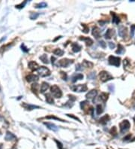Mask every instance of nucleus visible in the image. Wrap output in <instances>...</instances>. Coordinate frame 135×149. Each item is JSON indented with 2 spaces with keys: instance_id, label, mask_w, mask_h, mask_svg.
<instances>
[{
  "instance_id": "1",
  "label": "nucleus",
  "mask_w": 135,
  "mask_h": 149,
  "mask_svg": "<svg viewBox=\"0 0 135 149\" xmlns=\"http://www.w3.org/2000/svg\"><path fill=\"white\" fill-rule=\"evenodd\" d=\"M50 91L53 96L55 98H60L62 96V90H60V88L57 85H53L50 88Z\"/></svg>"
},
{
  "instance_id": "2",
  "label": "nucleus",
  "mask_w": 135,
  "mask_h": 149,
  "mask_svg": "<svg viewBox=\"0 0 135 149\" xmlns=\"http://www.w3.org/2000/svg\"><path fill=\"white\" fill-rule=\"evenodd\" d=\"M131 127V124L128 120H125L122 122H121L119 124V128H120V132L122 133H124L127 132Z\"/></svg>"
},
{
  "instance_id": "3",
  "label": "nucleus",
  "mask_w": 135,
  "mask_h": 149,
  "mask_svg": "<svg viewBox=\"0 0 135 149\" xmlns=\"http://www.w3.org/2000/svg\"><path fill=\"white\" fill-rule=\"evenodd\" d=\"M99 78H100V80L102 81V82H106V81L113 78L111 74L110 73H108L107 72H106V71L101 72L100 74H99Z\"/></svg>"
},
{
  "instance_id": "4",
  "label": "nucleus",
  "mask_w": 135,
  "mask_h": 149,
  "mask_svg": "<svg viewBox=\"0 0 135 149\" xmlns=\"http://www.w3.org/2000/svg\"><path fill=\"white\" fill-rule=\"evenodd\" d=\"M38 73L39 75H40L41 77H47L49 76L50 74V71L48 68L44 67V66H40L39 67V69L37 70Z\"/></svg>"
},
{
  "instance_id": "5",
  "label": "nucleus",
  "mask_w": 135,
  "mask_h": 149,
  "mask_svg": "<svg viewBox=\"0 0 135 149\" xmlns=\"http://www.w3.org/2000/svg\"><path fill=\"white\" fill-rule=\"evenodd\" d=\"M108 62L112 66L119 67L120 66V63H121V59L119 57H114V56H110L109 58H108Z\"/></svg>"
},
{
  "instance_id": "6",
  "label": "nucleus",
  "mask_w": 135,
  "mask_h": 149,
  "mask_svg": "<svg viewBox=\"0 0 135 149\" xmlns=\"http://www.w3.org/2000/svg\"><path fill=\"white\" fill-rule=\"evenodd\" d=\"M71 90L74 92H85L87 90V86L86 84H79V85H74L71 87Z\"/></svg>"
},
{
  "instance_id": "7",
  "label": "nucleus",
  "mask_w": 135,
  "mask_h": 149,
  "mask_svg": "<svg viewBox=\"0 0 135 149\" xmlns=\"http://www.w3.org/2000/svg\"><path fill=\"white\" fill-rule=\"evenodd\" d=\"M73 63V60H69V59H62L59 61V63H58V66H61V67H68L71 63Z\"/></svg>"
},
{
  "instance_id": "8",
  "label": "nucleus",
  "mask_w": 135,
  "mask_h": 149,
  "mask_svg": "<svg viewBox=\"0 0 135 149\" xmlns=\"http://www.w3.org/2000/svg\"><path fill=\"white\" fill-rule=\"evenodd\" d=\"M127 28L125 27L124 26H121L119 27V30H118V33H119V36L122 38H125V37H127Z\"/></svg>"
},
{
  "instance_id": "9",
  "label": "nucleus",
  "mask_w": 135,
  "mask_h": 149,
  "mask_svg": "<svg viewBox=\"0 0 135 149\" xmlns=\"http://www.w3.org/2000/svg\"><path fill=\"white\" fill-rule=\"evenodd\" d=\"M26 79L28 82H33V81H38V76L34 74H29V75H27L26 77Z\"/></svg>"
},
{
  "instance_id": "10",
  "label": "nucleus",
  "mask_w": 135,
  "mask_h": 149,
  "mask_svg": "<svg viewBox=\"0 0 135 149\" xmlns=\"http://www.w3.org/2000/svg\"><path fill=\"white\" fill-rule=\"evenodd\" d=\"M28 66H29V69L32 71H37L39 69L38 64L35 62H34V61H30V62L29 63V64H28Z\"/></svg>"
},
{
  "instance_id": "11",
  "label": "nucleus",
  "mask_w": 135,
  "mask_h": 149,
  "mask_svg": "<svg viewBox=\"0 0 135 149\" xmlns=\"http://www.w3.org/2000/svg\"><path fill=\"white\" fill-rule=\"evenodd\" d=\"M22 106L25 108V109L28 110V111H31L35 109V108H39L40 107L38 105H31V104H28V103H23Z\"/></svg>"
},
{
  "instance_id": "12",
  "label": "nucleus",
  "mask_w": 135,
  "mask_h": 149,
  "mask_svg": "<svg viewBox=\"0 0 135 149\" xmlns=\"http://www.w3.org/2000/svg\"><path fill=\"white\" fill-rule=\"evenodd\" d=\"M97 94H98V91L96 90H92L89 91L86 94V97L87 99H93L94 97L97 96Z\"/></svg>"
},
{
  "instance_id": "13",
  "label": "nucleus",
  "mask_w": 135,
  "mask_h": 149,
  "mask_svg": "<svg viewBox=\"0 0 135 149\" xmlns=\"http://www.w3.org/2000/svg\"><path fill=\"white\" fill-rule=\"evenodd\" d=\"M5 140L6 141H11V140H14L17 139V136L14 135V134H13L12 133L8 131L5 134Z\"/></svg>"
},
{
  "instance_id": "14",
  "label": "nucleus",
  "mask_w": 135,
  "mask_h": 149,
  "mask_svg": "<svg viewBox=\"0 0 135 149\" xmlns=\"http://www.w3.org/2000/svg\"><path fill=\"white\" fill-rule=\"evenodd\" d=\"M80 40L81 41H84L86 42L87 46H91L93 44V40L89 37H84V36H80Z\"/></svg>"
},
{
  "instance_id": "15",
  "label": "nucleus",
  "mask_w": 135,
  "mask_h": 149,
  "mask_svg": "<svg viewBox=\"0 0 135 149\" xmlns=\"http://www.w3.org/2000/svg\"><path fill=\"white\" fill-rule=\"evenodd\" d=\"M92 35L95 37L96 38H100V36H101V31H100V30L98 28L97 26H94V27H93V29H92Z\"/></svg>"
},
{
  "instance_id": "16",
  "label": "nucleus",
  "mask_w": 135,
  "mask_h": 149,
  "mask_svg": "<svg viewBox=\"0 0 135 149\" xmlns=\"http://www.w3.org/2000/svg\"><path fill=\"white\" fill-rule=\"evenodd\" d=\"M44 124L49 129V130H51L53 131H57L58 130V127L55 125V124H53L52 123H44Z\"/></svg>"
},
{
  "instance_id": "17",
  "label": "nucleus",
  "mask_w": 135,
  "mask_h": 149,
  "mask_svg": "<svg viewBox=\"0 0 135 149\" xmlns=\"http://www.w3.org/2000/svg\"><path fill=\"white\" fill-rule=\"evenodd\" d=\"M110 116L109 115H107V114H106V115H104V116H103L102 118H101V119H100V123L101 124H103V125H105V124H107V122L110 120Z\"/></svg>"
},
{
  "instance_id": "18",
  "label": "nucleus",
  "mask_w": 135,
  "mask_h": 149,
  "mask_svg": "<svg viewBox=\"0 0 135 149\" xmlns=\"http://www.w3.org/2000/svg\"><path fill=\"white\" fill-rule=\"evenodd\" d=\"M114 35V30L112 29H108L107 32L105 33V38L107 39H110Z\"/></svg>"
},
{
  "instance_id": "19",
  "label": "nucleus",
  "mask_w": 135,
  "mask_h": 149,
  "mask_svg": "<svg viewBox=\"0 0 135 149\" xmlns=\"http://www.w3.org/2000/svg\"><path fill=\"white\" fill-rule=\"evenodd\" d=\"M71 47H72V51H73L74 52H75V53L80 51L81 48H82V47H81V46L79 45L77 43H73V44L71 45Z\"/></svg>"
},
{
  "instance_id": "20",
  "label": "nucleus",
  "mask_w": 135,
  "mask_h": 149,
  "mask_svg": "<svg viewBox=\"0 0 135 149\" xmlns=\"http://www.w3.org/2000/svg\"><path fill=\"white\" fill-rule=\"evenodd\" d=\"M83 78V75L82 74H75L74 75H73L71 81H72V82L74 83V82H76L77 80H81Z\"/></svg>"
},
{
  "instance_id": "21",
  "label": "nucleus",
  "mask_w": 135,
  "mask_h": 149,
  "mask_svg": "<svg viewBox=\"0 0 135 149\" xmlns=\"http://www.w3.org/2000/svg\"><path fill=\"white\" fill-rule=\"evenodd\" d=\"M111 15H113V23H115V24H119V22H120L119 17L114 12H111Z\"/></svg>"
},
{
  "instance_id": "22",
  "label": "nucleus",
  "mask_w": 135,
  "mask_h": 149,
  "mask_svg": "<svg viewBox=\"0 0 135 149\" xmlns=\"http://www.w3.org/2000/svg\"><path fill=\"white\" fill-rule=\"evenodd\" d=\"M49 88V84H47V82H43L41 84V86H40V91L41 93H44L47 89Z\"/></svg>"
},
{
  "instance_id": "23",
  "label": "nucleus",
  "mask_w": 135,
  "mask_h": 149,
  "mask_svg": "<svg viewBox=\"0 0 135 149\" xmlns=\"http://www.w3.org/2000/svg\"><path fill=\"white\" fill-rule=\"evenodd\" d=\"M108 97H109V94H108V93H101V95H100V99L101 101H103L104 103H105V102L108 99Z\"/></svg>"
},
{
  "instance_id": "24",
  "label": "nucleus",
  "mask_w": 135,
  "mask_h": 149,
  "mask_svg": "<svg viewBox=\"0 0 135 149\" xmlns=\"http://www.w3.org/2000/svg\"><path fill=\"white\" fill-rule=\"evenodd\" d=\"M116 53L117 54H122L125 53V47L122 45L121 44H119L118 45V50L116 51Z\"/></svg>"
},
{
  "instance_id": "25",
  "label": "nucleus",
  "mask_w": 135,
  "mask_h": 149,
  "mask_svg": "<svg viewBox=\"0 0 135 149\" xmlns=\"http://www.w3.org/2000/svg\"><path fill=\"white\" fill-rule=\"evenodd\" d=\"M45 97H46V101L47 102V103H50V104H53L54 101H53V97L51 96L50 93H47L45 95Z\"/></svg>"
},
{
  "instance_id": "26",
  "label": "nucleus",
  "mask_w": 135,
  "mask_h": 149,
  "mask_svg": "<svg viewBox=\"0 0 135 149\" xmlns=\"http://www.w3.org/2000/svg\"><path fill=\"white\" fill-rule=\"evenodd\" d=\"M53 53L57 56H62L64 54V51L59 48H57V49H55L53 51Z\"/></svg>"
},
{
  "instance_id": "27",
  "label": "nucleus",
  "mask_w": 135,
  "mask_h": 149,
  "mask_svg": "<svg viewBox=\"0 0 135 149\" xmlns=\"http://www.w3.org/2000/svg\"><path fill=\"white\" fill-rule=\"evenodd\" d=\"M40 60L42 61V62L45 64H47L49 63V61H48V59H47V56L46 55V54H43V55H41L40 57Z\"/></svg>"
},
{
  "instance_id": "28",
  "label": "nucleus",
  "mask_w": 135,
  "mask_h": 149,
  "mask_svg": "<svg viewBox=\"0 0 135 149\" xmlns=\"http://www.w3.org/2000/svg\"><path fill=\"white\" fill-rule=\"evenodd\" d=\"M47 6V4L46 2H40V3L35 5V7L36 8H44Z\"/></svg>"
},
{
  "instance_id": "29",
  "label": "nucleus",
  "mask_w": 135,
  "mask_h": 149,
  "mask_svg": "<svg viewBox=\"0 0 135 149\" xmlns=\"http://www.w3.org/2000/svg\"><path fill=\"white\" fill-rule=\"evenodd\" d=\"M38 87H39V85L38 84H33L32 85V87H31V89H32V92L33 93H36L37 94V93H38Z\"/></svg>"
},
{
  "instance_id": "30",
  "label": "nucleus",
  "mask_w": 135,
  "mask_h": 149,
  "mask_svg": "<svg viewBox=\"0 0 135 149\" xmlns=\"http://www.w3.org/2000/svg\"><path fill=\"white\" fill-rule=\"evenodd\" d=\"M83 65L86 68H92L93 67V63L91 62H89V61H86V60L83 61Z\"/></svg>"
},
{
  "instance_id": "31",
  "label": "nucleus",
  "mask_w": 135,
  "mask_h": 149,
  "mask_svg": "<svg viewBox=\"0 0 135 149\" xmlns=\"http://www.w3.org/2000/svg\"><path fill=\"white\" fill-rule=\"evenodd\" d=\"M45 118L47 119H55V120H60V121H62V122H65V120H62V119H61V118H56L55 116H53V115H50V116H46Z\"/></svg>"
},
{
  "instance_id": "32",
  "label": "nucleus",
  "mask_w": 135,
  "mask_h": 149,
  "mask_svg": "<svg viewBox=\"0 0 135 149\" xmlns=\"http://www.w3.org/2000/svg\"><path fill=\"white\" fill-rule=\"evenodd\" d=\"M89 103H88L87 101H83V102H81L80 103V107L83 110H86V106H89V104H88Z\"/></svg>"
},
{
  "instance_id": "33",
  "label": "nucleus",
  "mask_w": 135,
  "mask_h": 149,
  "mask_svg": "<svg viewBox=\"0 0 135 149\" xmlns=\"http://www.w3.org/2000/svg\"><path fill=\"white\" fill-rule=\"evenodd\" d=\"M39 15H40V14H38V13H32L29 17L31 20H36Z\"/></svg>"
},
{
  "instance_id": "34",
  "label": "nucleus",
  "mask_w": 135,
  "mask_h": 149,
  "mask_svg": "<svg viewBox=\"0 0 135 149\" xmlns=\"http://www.w3.org/2000/svg\"><path fill=\"white\" fill-rule=\"evenodd\" d=\"M102 112H103L102 107H101V105H98L97 107H96V113H97V114H101Z\"/></svg>"
},
{
  "instance_id": "35",
  "label": "nucleus",
  "mask_w": 135,
  "mask_h": 149,
  "mask_svg": "<svg viewBox=\"0 0 135 149\" xmlns=\"http://www.w3.org/2000/svg\"><path fill=\"white\" fill-rule=\"evenodd\" d=\"M27 3V1H24L23 2H21L20 5H16V8H18V9H21L23 8H24V6L26 5V4Z\"/></svg>"
},
{
  "instance_id": "36",
  "label": "nucleus",
  "mask_w": 135,
  "mask_h": 149,
  "mask_svg": "<svg viewBox=\"0 0 135 149\" xmlns=\"http://www.w3.org/2000/svg\"><path fill=\"white\" fill-rule=\"evenodd\" d=\"M110 133L113 135H116V134H117V129H116V127H113L111 129V130H110Z\"/></svg>"
},
{
  "instance_id": "37",
  "label": "nucleus",
  "mask_w": 135,
  "mask_h": 149,
  "mask_svg": "<svg viewBox=\"0 0 135 149\" xmlns=\"http://www.w3.org/2000/svg\"><path fill=\"white\" fill-rule=\"evenodd\" d=\"M60 74H61V78H62L63 80L65 81H67V78H68V76H67V74L64 72H60Z\"/></svg>"
},
{
  "instance_id": "38",
  "label": "nucleus",
  "mask_w": 135,
  "mask_h": 149,
  "mask_svg": "<svg viewBox=\"0 0 135 149\" xmlns=\"http://www.w3.org/2000/svg\"><path fill=\"white\" fill-rule=\"evenodd\" d=\"M134 31H135V24L131 26V37L134 36Z\"/></svg>"
},
{
  "instance_id": "39",
  "label": "nucleus",
  "mask_w": 135,
  "mask_h": 149,
  "mask_svg": "<svg viewBox=\"0 0 135 149\" xmlns=\"http://www.w3.org/2000/svg\"><path fill=\"white\" fill-rule=\"evenodd\" d=\"M82 26H83V32H85V33H88L89 32V26H87L86 24H82Z\"/></svg>"
},
{
  "instance_id": "40",
  "label": "nucleus",
  "mask_w": 135,
  "mask_h": 149,
  "mask_svg": "<svg viewBox=\"0 0 135 149\" xmlns=\"http://www.w3.org/2000/svg\"><path fill=\"white\" fill-rule=\"evenodd\" d=\"M21 49H22V51H23V52H26V53L29 51V49L25 46L24 44H22V45H21Z\"/></svg>"
},
{
  "instance_id": "41",
  "label": "nucleus",
  "mask_w": 135,
  "mask_h": 149,
  "mask_svg": "<svg viewBox=\"0 0 135 149\" xmlns=\"http://www.w3.org/2000/svg\"><path fill=\"white\" fill-rule=\"evenodd\" d=\"M76 70L77 71H82L83 70V66L81 64H77L76 66Z\"/></svg>"
},
{
  "instance_id": "42",
  "label": "nucleus",
  "mask_w": 135,
  "mask_h": 149,
  "mask_svg": "<svg viewBox=\"0 0 135 149\" xmlns=\"http://www.w3.org/2000/svg\"><path fill=\"white\" fill-rule=\"evenodd\" d=\"M55 141H56V142L57 145H58V148H59V149H62V148H63V146H62V143H61L60 142L57 141V140H55Z\"/></svg>"
},
{
  "instance_id": "43",
  "label": "nucleus",
  "mask_w": 135,
  "mask_h": 149,
  "mask_svg": "<svg viewBox=\"0 0 135 149\" xmlns=\"http://www.w3.org/2000/svg\"><path fill=\"white\" fill-rule=\"evenodd\" d=\"M108 45H109V47L110 49H113L115 47H116V45H115V44L113 42H109L108 43Z\"/></svg>"
},
{
  "instance_id": "44",
  "label": "nucleus",
  "mask_w": 135,
  "mask_h": 149,
  "mask_svg": "<svg viewBox=\"0 0 135 149\" xmlns=\"http://www.w3.org/2000/svg\"><path fill=\"white\" fill-rule=\"evenodd\" d=\"M99 44H100V45L101 47H103V48H105V47H106V43L104 42V41H101V42H99Z\"/></svg>"
},
{
  "instance_id": "45",
  "label": "nucleus",
  "mask_w": 135,
  "mask_h": 149,
  "mask_svg": "<svg viewBox=\"0 0 135 149\" xmlns=\"http://www.w3.org/2000/svg\"><path fill=\"white\" fill-rule=\"evenodd\" d=\"M68 116V117H70V118H74V119H75V120H77L78 121H80V119L78 118H77V117H75V116H74L73 114H67Z\"/></svg>"
},
{
  "instance_id": "46",
  "label": "nucleus",
  "mask_w": 135,
  "mask_h": 149,
  "mask_svg": "<svg viewBox=\"0 0 135 149\" xmlns=\"http://www.w3.org/2000/svg\"><path fill=\"white\" fill-rule=\"evenodd\" d=\"M109 87V89H110V91H112V92H113V91L114 90V86H113V84H110V85H109V87Z\"/></svg>"
},
{
  "instance_id": "47",
  "label": "nucleus",
  "mask_w": 135,
  "mask_h": 149,
  "mask_svg": "<svg viewBox=\"0 0 135 149\" xmlns=\"http://www.w3.org/2000/svg\"><path fill=\"white\" fill-rule=\"evenodd\" d=\"M131 134H128L127 136H125L124 138V140H128V139H131Z\"/></svg>"
},
{
  "instance_id": "48",
  "label": "nucleus",
  "mask_w": 135,
  "mask_h": 149,
  "mask_svg": "<svg viewBox=\"0 0 135 149\" xmlns=\"http://www.w3.org/2000/svg\"><path fill=\"white\" fill-rule=\"evenodd\" d=\"M55 60H56V58L54 57H51V60H52V64H53V65H54V63H55Z\"/></svg>"
},
{
  "instance_id": "49",
  "label": "nucleus",
  "mask_w": 135,
  "mask_h": 149,
  "mask_svg": "<svg viewBox=\"0 0 135 149\" xmlns=\"http://www.w3.org/2000/svg\"><path fill=\"white\" fill-rule=\"evenodd\" d=\"M2 145H0V149H2Z\"/></svg>"
},
{
  "instance_id": "50",
  "label": "nucleus",
  "mask_w": 135,
  "mask_h": 149,
  "mask_svg": "<svg viewBox=\"0 0 135 149\" xmlns=\"http://www.w3.org/2000/svg\"><path fill=\"white\" fill-rule=\"evenodd\" d=\"M134 122H135V116H134Z\"/></svg>"
},
{
  "instance_id": "51",
  "label": "nucleus",
  "mask_w": 135,
  "mask_h": 149,
  "mask_svg": "<svg viewBox=\"0 0 135 149\" xmlns=\"http://www.w3.org/2000/svg\"><path fill=\"white\" fill-rule=\"evenodd\" d=\"M0 135H1V133H0Z\"/></svg>"
}]
</instances>
